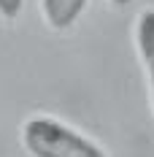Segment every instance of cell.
<instances>
[{
  "label": "cell",
  "mask_w": 154,
  "mask_h": 157,
  "mask_svg": "<svg viewBox=\"0 0 154 157\" xmlns=\"http://www.w3.org/2000/svg\"><path fill=\"white\" fill-rule=\"evenodd\" d=\"M135 44H138L141 60L149 73V90H152V106H154V11H143L135 22Z\"/></svg>",
  "instance_id": "2"
},
{
  "label": "cell",
  "mask_w": 154,
  "mask_h": 157,
  "mask_svg": "<svg viewBox=\"0 0 154 157\" xmlns=\"http://www.w3.org/2000/svg\"><path fill=\"white\" fill-rule=\"evenodd\" d=\"M114 6H124V3H130V0H111Z\"/></svg>",
  "instance_id": "5"
},
{
  "label": "cell",
  "mask_w": 154,
  "mask_h": 157,
  "mask_svg": "<svg viewBox=\"0 0 154 157\" xmlns=\"http://www.w3.org/2000/svg\"><path fill=\"white\" fill-rule=\"evenodd\" d=\"M22 3L24 0H0V16L3 19H16L19 16V11H22Z\"/></svg>",
  "instance_id": "4"
},
{
  "label": "cell",
  "mask_w": 154,
  "mask_h": 157,
  "mask_svg": "<svg viewBox=\"0 0 154 157\" xmlns=\"http://www.w3.org/2000/svg\"><path fill=\"white\" fill-rule=\"evenodd\" d=\"M87 0H41L43 19L51 30H68L84 11Z\"/></svg>",
  "instance_id": "3"
},
{
  "label": "cell",
  "mask_w": 154,
  "mask_h": 157,
  "mask_svg": "<svg viewBox=\"0 0 154 157\" xmlns=\"http://www.w3.org/2000/svg\"><path fill=\"white\" fill-rule=\"evenodd\" d=\"M22 141L32 157H106L95 141L54 117L27 119L22 127Z\"/></svg>",
  "instance_id": "1"
}]
</instances>
